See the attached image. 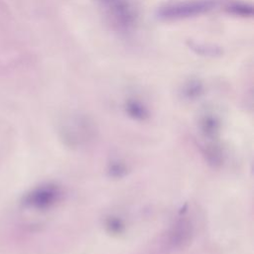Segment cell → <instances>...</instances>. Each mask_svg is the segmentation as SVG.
Masks as SVG:
<instances>
[{
    "instance_id": "7a4b0ae2",
    "label": "cell",
    "mask_w": 254,
    "mask_h": 254,
    "mask_svg": "<svg viewBox=\"0 0 254 254\" xmlns=\"http://www.w3.org/2000/svg\"><path fill=\"white\" fill-rule=\"evenodd\" d=\"M108 8L112 11L114 17L122 25L127 26L132 22V13L131 9L128 7L127 3L124 0H104Z\"/></svg>"
},
{
    "instance_id": "52a82bcc",
    "label": "cell",
    "mask_w": 254,
    "mask_h": 254,
    "mask_svg": "<svg viewBox=\"0 0 254 254\" xmlns=\"http://www.w3.org/2000/svg\"><path fill=\"white\" fill-rule=\"evenodd\" d=\"M107 228L112 233H120L124 228V224L118 217H110L106 223Z\"/></svg>"
},
{
    "instance_id": "8992f818",
    "label": "cell",
    "mask_w": 254,
    "mask_h": 254,
    "mask_svg": "<svg viewBox=\"0 0 254 254\" xmlns=\"http://www.w3.org/2000/svg\"><path fill=\"white\" fill-rule=\"evenodd\" d=\"M229 12L239 16H251L253 13L252 7L245 4H234L229 7Z\"/></svg>"
},
{
    "instance_id": "5b68a950",
    "label": "cell",
    "mask_w": 254,
    "mask_h": 254,
    "mask_svg": "<svg viewBox=\"0 0 254 254\" xmlns=\"http://www.w3.org/2000/svg\"><path fill=\"white\" fill-rule=\"evenodd\" d=\"M201 129L202 132H204V134L206 136H213L218 129V123L216 121L215 118H213L212 116H206L201 123Z\"/></svg>"
},
{
    "instance_id": "277c9868",
    "label": "cell",
    "mask_w": 254,
    "mask_h": 254,
    "mask_svg": "<svg viewBox=\"0 0 254 254\" xmlns=\"http://www.w3.org/2000/svg\"><path fill=\"white\" fill-rule=\"evenodd\" d=\"M127 110L134 118L144 119L147 116L146 108L137 101H129L127 104Z\"/></svg>"
},
{
    "instance_id": "6da1fadb",
    "label": "cell",
    "mask_w": 254,
    "mask_h": 254,
    "mask_svg": "<svg viewBox=\"0 0 254 254\" xmlns=\"http://www.w3.org/2000/svg\"><path fill=\"white\" fill-rule=\"evenodd\" d=\"M216 7L214 0H188L183 2H176L158 10V17L163 20H181L196 17Z\"/></svg>"
},
{
    "instance_id": "3957f363",
    "label": "cell",
    "mask_w": 254,
    "mask_h": 254,
    "mask_svg": "<svg viewBox=\"0 0 254 254\" xmlns=\"http://www.w3.org/2000/svg\"><path fill=\"white\" fill-rule=\"evenodd\" d=\"M190 225L187 221L180 222L176 228L174 229V232L172 234V242L174 244L182 245L183 243H186L190 236Z\"/></svg>"
}]
</instances>
